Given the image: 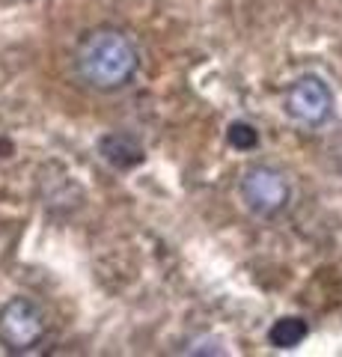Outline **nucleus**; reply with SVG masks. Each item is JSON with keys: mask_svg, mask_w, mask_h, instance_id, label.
Listing matches in <instances>:
<instances>
[{"mask_svg": "<svg viewBox=\"0 0 342 357\" xmlns=\"http://www.w3.org/2000/svg\"><path fill=\"white\" fill-rule=\"evenodd\" d=\"M72 69L78 81L95 93H119L125 89L140 69V51L134 39L119 27H93L75 45Z\"/></svg>", "mask_w": 342, "mask_h": 357, "instance_id": "f257e3e1", "label": "nucleus"}, {"mask_svg": "<svg viewBox=\"0 0 342 357\" xmlns=\"http://www.w3.org/2000/svg\"><path fill=\"white\" fill-rule=\"evenodd\" d=\"M238 199L253 218L274 220L292 203V178L274 164H250L238 178Z\"/></svg>", "mask_w": 342, "mask_h": 357, "instance_id": "f03ea898", "label": "nucleus"}, {"mask_svg": "<svg viewBox=\"0 0 342 357\" xmlns=\"http://www.w3.org/2000/svg\"><path fill=\"white\" fill-rule=\"evenodd\" d=\"M48 333V316L36 301L15 295L0 307V345L13 354L33 351Z\"/></svg>", "mask_w": 342, "mask_h": 357, "instance_id": "7ed1b4c3", "label": "nucleus"}, {"mask_svg": "<svg viewBox=\"0 0 342 357\" xmlns=\"http://www.w3.org/2000/svg\"><path fill=\"white\" fill-rule=\"evenodd\" d=\"M283 114L301 128H322L334 116V93L327 81L318 75L295 77L283 93Z\"/></svg>", "mask_w": 342, "mask_h": 357, "instance_id": "20e7f679", "label": "nucleus"}, {"mask_svg": "<svg viewBox=\"0 0 342 357\" xmlns=\"http://www.w3.org/2000/svg\"><path fill=\"white\" fill-rule=\"evenodd\" d=\"M98 155L114 170H134L137 164L146 161V152H143L140 140L128 131H110L104 137H98Z\"/></svg>", "mask_w": 342, "mask_h": 357, "instance_id": "39448f33", "label": "nucleus"}, {"mask_svg": "<svg viewBox=\"0 0 342 357\" xmlns=\"http://www.w3.org/2000/svg\"><path fill=\"white\" fill-rule=\"evenodd\" d=\"M306 333H310L306 319H301V316H283V319H277L268 328V342L274 345V349H295V345H301L306 340Z\"/></svg>", "mask_w": 342, "mask_h": 357, "instance_id": "423d86ee", "label": "nucleus"}, {"mask_svg": "<svg viewBox=\"0 0 342 357\" xmlns=\"http://www.w3.org/2000/svg\"><path fill=\"white\" fill-rule=\"evenodd\" d=\"M226 143L233 149L238 152H253L259 146V128L253 126V122L247 119H235V122H229V128H226Z\"/></svg>", "mask_w": 342, "mask_h": 357, "instance_id": "0eeeda50", "label": "nucleus"}]
</instances>
